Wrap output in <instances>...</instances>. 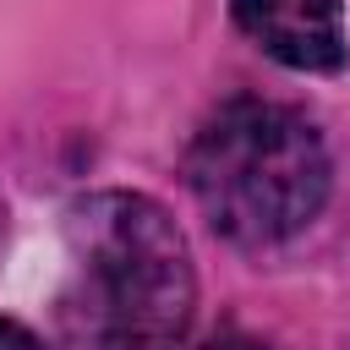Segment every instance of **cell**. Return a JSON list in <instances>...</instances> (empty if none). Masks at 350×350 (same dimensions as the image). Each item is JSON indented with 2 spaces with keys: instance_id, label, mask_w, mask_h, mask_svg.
I'll use <instances>...</instances> for the list:
<instances>
[{
  "instance_id": "cell-5",
  "label": "cell",
  "mask_w": 350,
  "mask_h": 350,
  "mask_svg": "<svg viewBox=\"0 0 350 350\" xmlns=\"http://www.w3.org/2000/svg\"><path fill=\"white\" fill-rule=\"evenodd\" d=\"M0 350H44L33 328H22L16 317H0Z\"/></svg>"
},
{
  "instance_id": "cell-3",
  "label": "cell",
  "mask_w": 350,
  "mask_h": 350,
  "mask_svg": "<svg viewBox=\"0 0 350 350\" xmlns=\"http://www.w3.org/2000/svg\"><path fill=\"white\" fill-rule=\"evenodd\" d=\"M235 27L290 71L345 66V0H230Z\"/></svg>"
},
{
  "instance_id": "cell-2",
  "label": "cell",
  "mask_w": 350,
  "mask_h": 350,
  "mask_svg": "<svg viewBox=\"0 0 350 350\" xmlns=\"http://www.w3.org/2000/svg\"><path fill=\"white\" fill-rule=\"evenodd\" d=\"M186 186L224 241L279 246L323 213L334 164L323 131L301 109L230 98L197 126L186 148Z\"/></svg>"
},
{
  "instance_id": "cell-1",
  "label": "cell",
  "mask_w": 350,
  "mask_h": 350,
  "mask_svg": "<svg viewBox=\"0 0 350 350\" xmlns=\"http://www.w3.org/2000/svg\"><path fill=\"white\" fill-rule=\"evenodd\" d=\"M71 290L60 301L71 350H186L197 273L164 202L88 191L66 208Z\"/></svg>"
},
{
  "instance_id": "cell-4",
  "label": "cell",
  "mask_w": 350,
  "mask_h": 350,
  "mask_svg": "<svg viewBox=\"0 0 350 350\" xmlns=\"http://www.w3.org/2000/svg\"><path fill=\"white\" fill-rule=\"evenodd\" d=\"M202 350H273V345L257 339V334H246V328H219V334L202 339Z\"/></svg>"
},
{
  "instance_id": "cell-6",
  "label": "cell",
  "mask_w": 350,
  "mask_h": 350,
  "mask_svg": "<svg viewBox=\"0 0 350 350\" xmlns=\"http://www.w3.org/2000/svg\"><path fill=\"white\" fill-rule=\"evenodd\" d=\"M0 246H5V202H0Z\"/></svg>"
}]
</instances>
